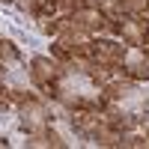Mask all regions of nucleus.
<instances>
[{
  "instance_id": "obj_9",
  "label": "nucleus",
  "mask_w": 149,
  "mask_h": 149,
  "mask_svg": "<svg viewBox=\"0 0 149 149\" xmlns=\"http://www.w3.org/2000/svg\"><path fill=\"white\" fill-rule=\"evenodd\" d=\"M143 63H146V69H149V48H143Z\"/></svg>"
},
{
  "instance_id": "obj_8",
  "label": "nucleus",
  "mask_w": 149,
  "mask_h": 149,
  "mask_svg": "<svg viewBox=\"0 0 149 149\" xmlns=\"http://www.w3.org/2000/svg\"><path fill=\"white\" fill-rule=\"evenodd\" d=\"M3 74H6V69H3V63H0V95L6 93V86H3Z\"/></svg>"
},
{
  "instance_id": "obj_5",
  "label": "nucleus",
  "mask_w": 149,
  "mask_h": 149,
  "mask_svg": "<svg viewBox=\"0 0 149 149\" xmlns=\"http://www.w3.org/2000/svg\"><path fill=\"white\" fill-rule=\"evenodd\" d=\"M27 146H54V149H63L66 146V140H60V134L51 128V125H45L42 131H33V134H27Z\"/></svg>"
},
{
  "instance_id": "obj_2",
  "label": "nucleus",
  "mask_w": 149,
  "mask_h": 149,
  "mask_svg": "<svg viewBox=\"0 0 149 149\" xmlns=\"http://www.w3.org/2000/svg\"><path fill=\"white\" fill-rule=\"evenodd\" d=\"M146 33H149V18L146 15H119V36L128 48H143L146 42Z\"/></svg>"
},
{
  "instance_id": "obj_1",
  "label": "nucleus",
  "mask_w": 149,
  "mask_h": 149,
  "mask_svg": "<svg viewBox=\"0 0 149 149\" xmlns=\"http://www.w3.org/2000/svg\"><path fill=\"white\" fill-rule=\"evenodd\" d=\"M63 74L66 69L54 63V60H48V57H33L30 60V78H33V86L39 90L45 98H57L60 90H63Z\"/></svg>"
},
{
  "instance_id": "obj_10",
  "label": "nucleus",
  "mask_w": 149,
  "mask_h": 149,
  "mask_svg": "<svg viewBox=\"0 0 149 149\" xmlns=\"http://www.w3.org/2000/svg\"><path fill=\"white\" fill-rule=\"evenodd\" d=\"M0 146H9V140H3V137H0Z\"/></svg>"
},
{
  "instance_id": "obj_4",
  "label": "nucleus",
  "mask_w": 149,
  "mask_h": 149,
  "mask_svg": "<svg viewBox=\"0 0 149 149\" xmlns=\"http://www.w3.org/2000/svg\"><path fill=\"white\" fill-rule=\"evenodd\" d=\"M45 125H48V113H45V107H42L39 98H33V102L21 104V128L27 131V134L42 131Z\"/></svg>"
},
{
  "instance_id": "obj_12",
  "label": "nucleus",
  "mask_w": 149,
  "mask_h": 149,
  "mask_svg": "<svg viewBox=\"0 0 149 149\" xmlns=\"http://www.w3.org/2000/svg\"><path fill=\"white\" fill-rule=\"evenodd\" d=\"M146 18H149V9H146Z\"/></svg>"
},
{
  "instance_id": "obj_11",
  "label": "nucleus",
  "mask_w": 149,
  "mask_h": 149,
  "mask_svg": "<svg viewBox=\"0 0 149 149\" xmlns=\"http://www.w3.org/2000/svg\"><path fill=\"white\" fill-rule=\"evenodd\" d=\"M3 3H15V0H3Z\"/></svg>"
},
{
  "instance_id": "obj_3",
  "label": "nucleus",
  "mask_w": 149,
  "mask_h": 149,
  "mask_svg": "<svg viewBox=\"0 0 149 149\" xmlns=\"http://www.w3.org/2000/svg\"><path fill=\"white\" fill-rule=\"evenodd\" d=\"M93 48V63H104V66H122L128 60V45L125 42H110V39H95L90 42Z\"/></svg>"
},
{
  "instance_id": "obj_7",
  "label": "nucleus",
  "mask_w": 149,
  "mask_h": 149,
  "mask_svg": "<svg viewBox=\"0 0 149 149\" xmlns=\"http://www.w3.org/2000/svg\"><path fill=\"white\" fill-rule=\"evenodd\" d=\"M3 95L9 98L12 104H18V107H21V104H27V102H33V98H39L36 93H27V90H6Z\"/></svg>"
},
{
  "instance_id": "obj_6",
  "label": "nucleus",
  "mask_w": 149,
  "mask_h": 149,
  "mask_svg": "<svg viewBox=\"0 0 149 149\" xmlns=\"http://www.w3.org/2000/svg\"><path fill=\"white\" fill-rule=\"evenodd\" d=\"M18 60H21V51L15 48V42L0 39V63H18Z\"/></svg>"
}]
</instances>
